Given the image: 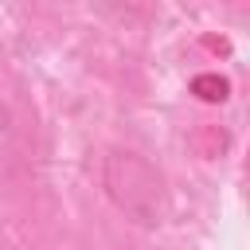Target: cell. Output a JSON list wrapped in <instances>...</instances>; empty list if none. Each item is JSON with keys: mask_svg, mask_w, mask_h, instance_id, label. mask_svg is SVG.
<instances>
[{"mask_svg": "<svg viewBox=\"0 0 250 250\" xmlns=\"http://www.w3.org/2000/svg\"><path fill=\"white\" fill-rule=\"evenodd\" d=\"M191 90H195L203 102H223L230 86H227V78H219V74H199V78L191 82Z\"/></svg>", "mask_w": 250, "mask_h": 250, "instance_id": "3957f363", "label": "cell"}, {"mask_svg": "<svg viewBox=\"0 0 250 250\" xmlns=\"http://www.w3.org/2000/svg\"><path fill=\"white\" fill-rule=\"evenodd\" d=\"M16 176H20V137H16V121L8 105L0 102V191H8Z\"/></svg>", "mask_w": 250, "mask_h": 250, "instance_id": "7a4b0ae2", "label": "cell"}, {"mask_svg": "<svg viewBox=\"0 0 250 250\" xmlns=\"http://www.w3.org/2000/svg\"><path fill=\"white\" fill-rule=\"evenodd\" d=\"M102 188L109 203L137 227H160L168 215L164 172L133 148H109L102 156Z\"/></svg>", "mask_w": 250, "mask_h": 250, "instance_id": "6da1fadb", "label": "cell"}]
</instances>
